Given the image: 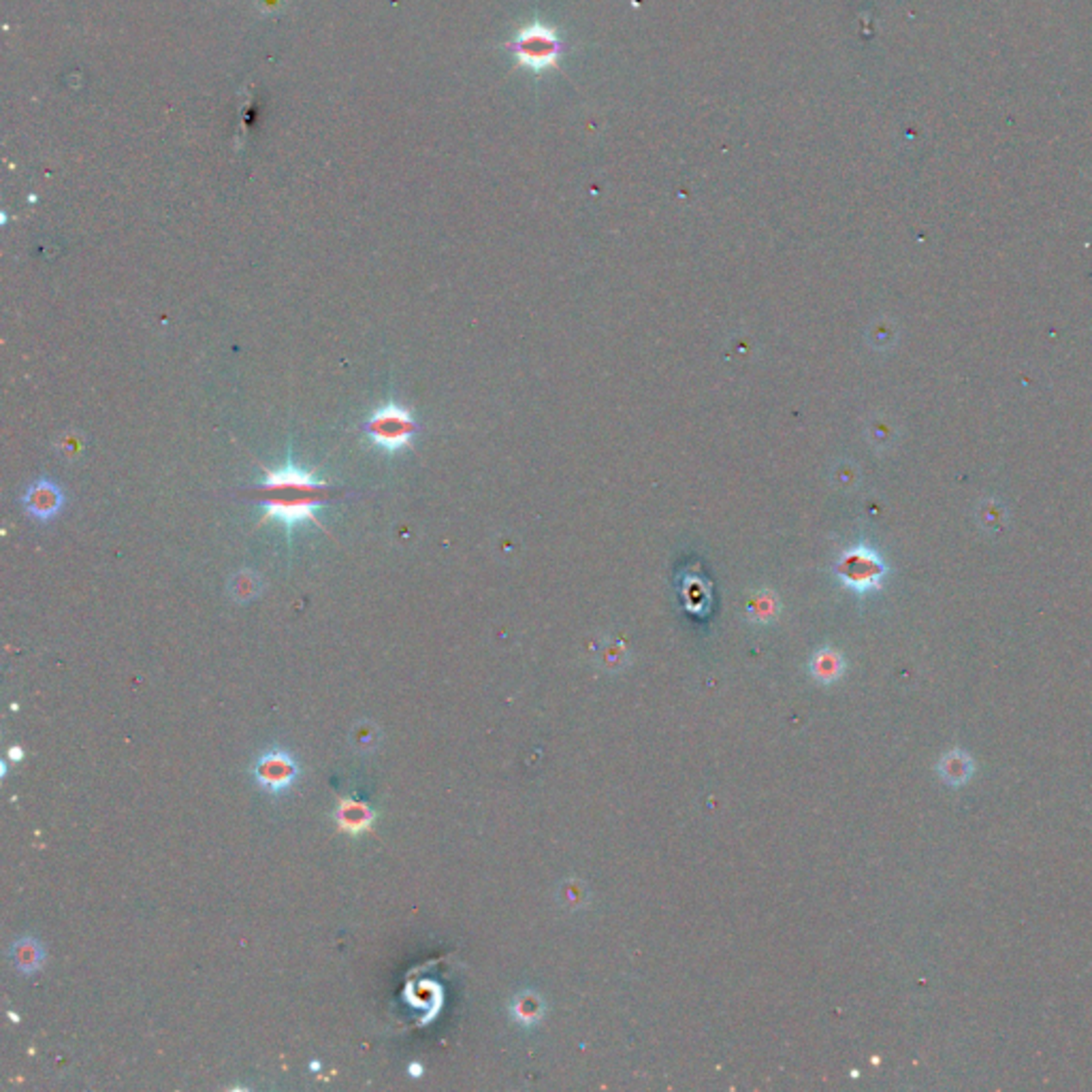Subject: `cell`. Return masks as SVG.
<instances>
[{
    "label": "cell",
    "mask_w": 1092,
    "mask_h": 1092,
    "mask_svg": "<svg viewBox=\"0 0 1092 1092\" xmlns=\"http://www.w3.org/2000/svg\"><path fill=\"white\" fill-rule=\"evenodd\" d=\"M885 572L888 570H885L884 559L866 546L847 550L836 566V576L843 580V585H847L849 589L858 593L879 589L885 579Z\"/></svg>",
    "instance_id": "cell-4"
},
{
    "label": "cell",
    "mask_w": 1092,
    "mask_h": 1092,
    "mask_svg": "<svg viewBox=\"0 0 1092 1092\" xmlns=\"http://www.w3.org/2000/svg\"><path fill=\"white\" fill-rule=\"evenodd\" d=\"M512 47L523 65L534 71H543L557 62L559 52H562V41L544 24H531L530 28H525L518 34Z\"/></svg>",
    "instance_id": "cell-5"
},
{
    "label": "cell",
    "mask_w": 1092,
    "mask_h": 1092,
    "mask_svg": "<svg viewBox=\"0 0 1092 1092\" xmlns=\"http://www.w3.org/2000/svg\"><path fill=\"white\" fill-rule=\"evenodd\" d=\"M939 774L946 783H950L952 787H960L973 777L975 772V762L965 754V751L954 749V751H947L941 760H939V766H937Z\"/></svg>",
    "instance_id": "cell-9"
},
{
    "label": "cell",
    "mask_w": 1092,
    "mask_h": 1092,
    "mask_svg": "<svg viewBox=\"0 0 1092 1092\" xmlns=\"http://www.w3.org/2000/svg\"><path fill=\"white\" fill-rule=\"evenodd\" d=\"M9 758H11L13 762H20V760L24 758V751H22V747H11V749H9Z\"/></svg>",
    "instance_id": "cell-15"
},
{
    "label": "cell",
    "mask_w": 1092,
    "mask_h": 1092,
    "mask_svg": "<svg viewBox=\"0 0 1092 1092\" xmlns=\"http://www.w3.org/2000/svg\"><path fill=\"white\" fill-rule=\"evenodd\" d=\"M263 592V579L252 570H241L237 574H233L231 583H228V593L235 602L239 604H248L252 602L254 598H258Z\"/></svg>",
    "instance_id": "cell-10"
},
{
    "label": "cell",
    "mask_w": 1092,
    "mask_h": 1092,
    "mask_svg": "<svg viewBox=\"0 0 1092 1092\" xmlns=\"http://www.w3.org/2000/svg\"><path fill=\"white\" fill-rule=\"evenodd\" d=\"M310 1069H312V1071H319V1069H320V1063H319V1060H312Z\"/></svg>",
    "instance_id": "cell-16"
},
{
    "label": "cell",
    "mask_w": 1092,
    "mask_h": 1092,
    "mask_svg": "<svg viewBox=\"0 0 1092 1092\" xmlns=\"http://www.w3.org/2000/svg\"><path fill=\"white\" fill-rule=\"evenodd\" d=\"M333 817L339 832L357 839V836H363L374 828L375 809L369 803H363V800L344 798L335 807Z\"/></svg>",
    "instance_id": "cell-7"
},
{
    "label": "cell",
    "mask_w": 1092,
    "mask_h": 1092,
    "mask_svg": "<svg viewBox=\"0 0 1092 1092\" xmlns=\"http://www.w3.org/2000/svg\"><path fill=\"white\" fill-rule=\"evenodd\" d=\"M248 777L252 785L270 798H286L301 781L303 764L289 747L270 745L250 760Z\"/></svg>",
    "instance_id": "cell-2"
},
{
    "label": "cell",
    "mask_w": 1092,
    "mask_h": 1092,
    "mask_svg": "<svg viewBox=\"0 0 1092 1092\" xmlns=\"http://www.w3.org/2000/svg\"><path fill=\"white\" fill-rule=\"evenodd\" d=\"M380 738H382L380 728L369 719L359 722L351 729V745L352 749H357V754H374L380 745Z\"/></svg>",
    "instance_id": "cell-11"
},
{
    "label": "cell",
    "mask_w": 1092,
    "mask_h": 1092,
    "mask_svg": "<svg viewBox=\"0 0 1092 1092\" xmlns=\"http://www.w3.org/2000/svg\"><path fill=\"white\" fill-rule=\"evenodd\" d=\"M512 1014H514V1018L518 1020V1022L530 1024V1022H536V1020L540 1018V1014H543V1005H540L538 996L530 995V992H525V995H518L517 999H514Z\"/></svg>",
    "instance_id": "cell-13"
},
{
    "label": "cell",
    "mask_w": 1092,
    "mask_h": 1092,
    "mask_svg": "<svg viewBox=\"0 0 1092 1092\" xmlns=\"http://www.w3.org/2000/svg\"><path fill=\"white\" fill-rule=\"evenodd\" d=\"M7 960L16 973L22 977H33L41 973L47 965V950L43 941L34 934H20L11 941L7 950Z\"/></svg>",
    "instance_id": "cell-6"
},
{
    "label": "cell",
    "mask_w": 1092,
    "mask_h": 1092,
    "mask_svg": "<svg viewBox=\"0 0 1092 1092\" xmlns=\"http://www.w3.org/2000/svg\"><path fill=\"white\" fill-rule=\"evenodd\" d=\"M811 670H813V677L819 679L822 683H832L841 677V673H843V660H841L839 653L826 648V651L817 653L816 660H813Z\"/></svg>",
    "instance_id": "cell-12"
},
{
    "label": "cell",
    "mask_w": 1092,
    "mask_h": 1092,
    "mask_svg": "<svg viewBox=\"0 0 1092 1092\" xmlns=\"http://www.w3.org/2000/svg\"><path fill=\"white\" fill-rule=\"evenodd\" d=\"M363 429L378 449L387 453H400L412 444L419 427L408 410L397 404H387L367 419Z\"/></svg>",
    "instance_id": "cell-3"
},
{
    "label": "cell",
    "mask_w": 1092,
    "mask_h": 1092,
    "mask_svg": "<svg viewBox=\"0 0 1092 1092\" xmlns=\"http://www.w3.org/2000/svg\"><path fill=\"white\" fill-rule=\"evenodd\" d=\"M257 493L258 506L263 508L261 523L276 518L289 531L306 521L320 525V521H316V512L329 501V487L293 463H286L280 469H267L265 481L258 485Z\"/></svg>",
    "instance_id": "cell-1"
},
{
    "label": "cell",
    "mask_w": 1092,
    "mask_h": 1092,
    "mask_svg": "<svg viewBox=\"0 0 1092 1092\" xmlns=\"http://www.w3.org/2000/svg\"><path fill=\"white\" fill-rule=\"evenodd\" d=\"M408 1073L412 1077H420L423 1076V1064L420 1063H410L408 1064Z\"/></svg>",
    "instance_id": "cell-14"
},
{
    "label": "cell",
    "mask_w": 1092,
    "mask_h": 1092,
    "mask_svg": "<svg viewBox=\"0 0 1092 1092\" xmlns=\"http://www.w3.org/2000/svg\"><path fill=\"white\" fill-rule=\"evenodd\" d=\"M24 508L30 517L34 518H41V521H49V518L56 517L58 512L62 510V504H65V498H62V491L58 489V485H53L52 481H39L26 491L24 495Z\"/></svg>",
    "instance_id": "cell-8"
}]
</instances>
